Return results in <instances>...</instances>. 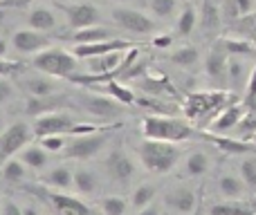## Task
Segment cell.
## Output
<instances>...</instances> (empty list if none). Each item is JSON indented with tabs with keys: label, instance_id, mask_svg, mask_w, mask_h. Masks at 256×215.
<instances>
[{
	"label": "cell",
	"instance_id": "obj_20",
	"mask_svg": "<svg viewBox=\"0 0 256 215\" xmlns=\"http://www.w3.org/2000/svg\"><path fill=\"white\" fill-rule=\"evenodd\" d=\"M18 159H20L30 171H40V168H45V164H48V150L40 144H30L20 150Z\"/></svg>",
	"mask_w": 256,
	"mask_h": 215
},
{
	"label": "cell",
	"instance_id": "obj_47",
	"mask_svg": "<svg viewBox=\"0 0 256 215\" xmlns=\"http://www.w3.org/2000/svg\"><path fill=\"white\" fill-rule=\"evenodd\" d=\"M137 215H160V209L155 207V204H148V207L140 209V213H137Z\"/></svg>",
	"mask_w": 256,
	"mask_h": 215
},
{
	"label": "cell",
	"instance_id": "obj_48",
	"mask_svg": "<svg viewBox=\"0 0 256 215\" xmlns=\"http://www.w3.org/2000/svg\"><path fill=\"white\" fill-rule=\"evenodd\" d=\"M7 54V43H4V38H0V58Z\"/></svg>",
	"mask_w": 256,
	"mask_h": 215
},
{
	"label": "cell",
	"instance_id": "obj_6",
	"mask_svg": "<svg viewBox=\"0 0 256 215\" xmlns=\"http://www.w3.org/2000/svg\"><path fill=\"white\" fill-rule=\"evenodd\" d=\"M34 137L32 126H27L25 121H16L9 128H4L0 135V162L9 157H16V153H20Z\"/></svg>",
	"mask_w": 256,
	"mask_h": 215
},
{
	"label": "cell",
	"instance_id": "obj_2",
	"mask_svg": "<svg viewBox=\"0 0 256 215\" xmlns=\"http://www.w3.org/2000/svg\"><path fill=\"white\" fill-rule=\"evenodd\" d=\"M142 132H144L146 139L180 144V141H186L194 135V128L184 119L168 117V114H150V117H146L142 121Z\"/></svg>",
	"mask_w": 256,
	"mask_h": 215
},
{
	"label": "cell",
	"instance_id": "obj_35",
	"mask_svg": "<svg viewBox=\"0 0 256 215\" xmlns=\"http://www.w3.org/2000/svg\"><path fill=\"white\" fill-rule=\"evenodd\" d=\"M104 88H106V94H110L112 99H117L122 106H130V103H135V94H132L130 90L122 88L115 79H110L108 83H104Z\"/></svg>",
	"mask_w": 256,
	"mask_h": 215
},
{
	"label": "cell",
	"instance_id": "obj_44",
	"mask_svg": "<svg viewBox=\"0 0 256 215\" xmlns=\"http://www.w3.org/2000/svg\"><path fill=\"white\" fill-rule=\"evenodd\" d=\"M254 97H256V65L252 67V74H250L248 88H245V94H243V106H245V103L252 101Z\"/></svg>",
	"mask_w": 256,
	"mask_h": 215
},
{
	"label": "cell",
	"instance_id": "obj_42",
	"mask_svg": "<svg viewBox=\"0 0 256 215\" xmlns=\"http://www.w3.org/2000/svg\"><path fill=\"white\" fill-rule=\"evenodd\" d=\"M25 70V65L18 61H4V58H0V76H9L14 74V72H20Z\"/></svg>",
	"mask_w": 256,
	"mask_h": 215
},
{
	"label": "cell",
	"instance_id": "obj_39",
	"mask_svg": "<svg viewBox=\"0 0 256 215\" xmlns=\"http://www.w3.org/2000/svg\"><path fill=\"white\" fill-rule=\"evenodd\" d=\"M38 144L43 146L48 153H63L66 148V135H48V137H40Z\"/></svg>",
	"mask_w": 256,
	"mask_h": 215
},
{
	"label": "cell",
	"instance_id": "obj_41",
	"mask_svg": "<svg viewBox=\"0 0 256 215\" xmlns=\"http://www.w3.org/2000/svg\"><path fill=\"white\" fill-rule=\"evenodd\" d=\"M218 148L227 150V153H234V155H240V153H248L250 146L248 144H238V141H232V139H216Z\"/></svg>",
	"mask_w": 256,
	"mask_h": 215
},
{
	"label": "cell",
	"instance_id": "obj_43",
	"mask_svg": "<svg viewBox=\"0 0 256 215\" xmlns=\"http://www.w3.org/2000/svg\"><path fill=\"white\" fill-rule=\"evenodd\" d=\"M12 97H14V85L9 83L7 76H0V106L7 103Z\"/></svg>",
	"mask_w": 256,
	"mask_h": 215
},
{
	"label": "cell",
	"instance_id": "obj_4",
	"mask_svg": "<svg viewBox=\"0 0 256 215\" xmlns=\"http://www.w3.org/2000/svg\"><path fill=\"white\" fill-rule=\"evenodd\" d=\"M117 126L110 128H99L94 132H86V135H76L70 144L63 148V155L68 159H92L97 153H102V148L106 146L108 132L115 130Z\"/></svg>",
	"mask_w": 256,
	"mask_h": 215
},
{
	"label": "cell",
	"instance_id": "obj_9",
	"mask_svg": "<svg viewBox=\"0 0 256 215\" xmlns=\"http://www.w3.org/2000/svg\"><path fill=\"white\" fill-rule=\"evenodd\" d=\"M227 101V94L222 90H216V92H194L186 99V114L191 119H200L207 112H214Z\"/></svg>",
	"mask_w": 256,
	"mask_h": 215
},
{
	"label": "cell",
	"instance_id": "obj_28",
	"mask_svg": "<svg viewBox=\"0 0 256 215\" xmlns=\"http://www.w3.org/2000/svg\"><path fill=\"white\" fill-rule=\"evenodd\" d=\"M168 61H171L173 65H178V67H184V70H189V67L198 65L200 54H198V49H196L194 45H184V47H178L176 52L168 54Z\"/></svg>",
	"mask_w": 256,
	"mask_h": 215
},
{
	"label": "cell",
	"instance_id": "obj_32",
	"mask_svg": "<svg viewBox=\"0 0 256 215\" xmlns=\"http://www.w3.org/2000/svg\"><path fill=\"white\" fill-rule=\"evenodd\" d=\"M202 27L207 31H212V29H218L220 27V22H222V11H220V7L218 4H214L212 0H204V4H202Z\"/></svg>",
	"mask_w": 256,
	"mask_h": 215
},
{
	"label": "cell",
	"instance_id": "obj_50",
	"mask_svg": "<svg viewBox=\"0 0 256 215\" xmlns=\"http://www.w3.org/2000/svg\"><path fill=\"white\" fill-rule=\"evenodd\" d=\"M22 213H25V215H38L36 209H22Z\"/></svg>",
	"mask_w": 256,
	"mask_h": 215
},
{
	"label": "cell",
	"instance_id": "obj_7",
	"mask_svg": "<svg viewBox=\"0 0 256 215\" xmlns=\"http://www.w3.org/2000/svg\"><path fill=\"white\" fill-rule=\"evenodd\" d=\"M58 9L66 13V20L72 29H86V27H94L102 20V13L94 4L90 2H72V4H63L56 2Z\"/></svg>",
	"mask_w": 256,
	"mask_h": 215
},
{
	"label": "cell",
	"instance_id": "obj_23",
	"mask_svg": "<svg viewBox=\"0 0 256 215\" xmlns=\"http://www.w3.org/2000/svg\"><path fill=\"white\" fill-rule=\"evenodd\" d=\"M58 103H61V99L56 94H52V97H30L25 103V112L30 117H40V114L54 112Z\"/></svg>",
	"mask_w": 256,
	"mask_h": 215
},
{
	"label": "cell",
	"instance_id": "obj_36",
	"mask_svg": "<svg viewBox=\"0 0 256 215\" xmlns=\"http://www.w3.org/2000/svg\"><path fill=\"white\" fill-rule=\"evenodd\" d=\"M148 4H150L153 16L160 18V20L171 18L173 13H176V9H178V0H148Z\"/></svg>",
	"mask_w": 256,
	"mask_h": 215
},
{
	"label": "cell",
	"instance_id": "obj_12",
	"mask_svg": "<svg viewBox=\"0 0 256 215\" xmlns=\"http://www.w3.org/2000/svg\"><path fill=\"white\" fill-rule=\"evenodd\" d=\"M132 43H128L124 38H108V40H97V43H79L74 45L72 54H74L79 61L92 56H102V54H110V52H126Z\"/></svg>",
	"mask_w": 256,
	"mask_h": 215
},
{
	"label": "cell",
	"instance_id": "obj_38",
	"mask_svg": "<svg viewBox=\"0 0 256 215\" xmlns=\"http://www.w3.org/2000/svg\"><path fill=\"white\" fill-rule=\"evenodd\" d=\"M240 180H243L245 189L256 191V159H245L240 164Z\"/></svg>",
	"mask_w": 256,
	"mask_h": 215
},
{
	"label": "cell",
	"instance_id": "obj_21",
	"mask_svg": "<svg viewBox=\"0 0 256 215\" xmlns=\"http://www.w3.org/2000/svg\"><path fill=\"white\" fill-rule=\"evenodd\" d=\"M218 191H220V195L227 200H238V198H243V193H245V184H243V180H240V175L227 173V175L218 177Z\"/></svg>",
	"mask_w": 256,
	"mask_h": 215
},
{
	"label": "cell",
	"instance_id": "obj_19",
	"mask_svg": "<svg viewBox=\"0 0 256 215\" xmlns=\"http://www.w3.org/2000/svg\"><path fill=\"white\" fill-rule=\"evenodd\" d=\"M54 76L43 74V76H27L22 81V88L30 92V97H52L58 92L56 83H54Z\"/></svg>",
	"mask_w": 256,
	"mask_h": 215
},
{
	"label": "cell",
	"instance_id": "obj_17",
	"mask_svg": "<svg viewBox=\"0 0 256 215\" xmlns=\"http://www.w3.org/2000/svg\"><path fill=\"white\" fill-rule=\"evenodd\" d=\"M88 67L92 74H112L117 76V70L124 63V52H110V54H102V56H92L86 58Z\"/></svg>",
	"mask_w": 256,
	"mask_h": 215
},
{
	"label": "cell",
	"instance_id": "obj_10",
	"mask_svg": "<svg viewBox=\"0 0 256 215\" xmlns=\"http://www.w3.org/2000/svg\"><path fill=\"white\" fill-rule=\"evenodd\" d=\"M12 45L20 54H38L43 49L52 47V40H50V36H45V31L30 27V29H18L12 36Z\"/></svg>",
	"mask_w": 256,
	"mask_h": 215
},
{
	"label": "cell",
	"instance_id": "obj_31",
	"mask_svg": "<svg viewBox=\"0 0 256 215\" xmlns=\"http://www.w3.org/2000/svg\"><path fill=\"white\" fill-rule=\"evenodd\" d=\"M74 189L81 195H92L97 191V175L88 168H76L74 171Z\"/></svg>",
	"mask_w": 256,
	"mask_h": 215
},
{
	"label": "cell",
	"instance_id": "obj_14",
	"mask_svg": "<svg viewBox=\"0 0 256 215\" xmlns=\"http://www.w3.org/2000/svg\"><path fill=\"white\" fill-rule=\"evenodd\" d=\"M43 198H45V202L54 209L56 215H92V211L88 209V204H84L76 198H70V195L45 191Z\"/></svg>",
	"mask_w": 256,
	"mask_h": 215
},
{
	"label": "cell",
	"instance_id": "obj_40",
	"mask_svg": "<svg viewBox=\"0 0 256 215\" xmlns=\"http://www.w3.org/2000/svg\"><path fill=\"white\" fill-rule=\"evenodd\" d=\"M238 130L243 137H252L256 135V112H250V114H243V119H240L238 123Z\"/></svg>",
	"mask_w": 256,
	"mask_h": 215
},
{
	"label": "cell",
	"instance_id": "obj_24",
	"mask_svg": "<svg viewBox=\"0 0 256 215\" xmlns=\"http://www.w3.org/2000/svg\"><path fill=\"white\" fill-rule=\"evenodd\" d=\"M27 20H30L32 29L50 31V29L56 27V13H54L52 9H48V7H36V9H32V13H30Z\"/></svg>",
	"mask_w": 256,
	"mask_h": 215
},
{
	"label": "cell",
	"instance_id": "obj_55",
	"mask_svg": "<svg viewBox=\"0 0 256 215\" xmlns=\"http://www.w3.org/2000/svg\"><path fill=\"white\" fill-rule=\"evenodd\" d=\"M0 2H2V0H0Z\"/></svg>",
	"mask_w": 256,
	"mask_h": 215
},
{
	"label": "cell",
	"instance_id": "obj_29",
	"mask_svg": "<svg viewBox=\"0 0 256 215\" xmlns=\"http://www.w3.org/2000/svg\"><path fill=\"white\" fill-rule=\"evenodd\" d=\"M209 215H254L248 202H238V200H230V202L214 204L209 209Z\"/></svg>",
	"mask_w": 256,
	"mask_h": 215
},
{
	"label": "cell",
	"instance_id": "obj_54",
	"mask_svg": "<svg viewBox=\"0 0 256 215\" xmlns=\"http://www.w3.org/2000/svg\"><path fill=\"white\" fill-rule=\"evenodd\" d=\"M56 2H61V0H56Z\"/></svg>",
	"mask_w": 256,
	"mask_h": 215
},
{
	"label": "cell",
	"instance_id": "obj_26",
	"mask_svg": "<svg viewBox=\"0 0 256 215\" xmlns=\"http://www.w3.org/2000/svg\"><path fill=\"white\" fill-rule=\"evenodd\" d=\"M216 43L220 45L230 56H252V54H256L254 43H250V40H245V38H218Z\"/></svg>",
	"mask_w": 256,
	"mask_h": 215
},
{
	"label": "cell",
	"instance_id": "obj_37",
	"mask_svg": "<svg viewBox=\"0 0 256 215\" xmlns=\"http://www.w3.org/2000/svg\"><path fill=\"white\" fill-rule=\"evenodd\" d=\"M102 211L104 215H126V200L117 198V195H108L102 200Z\"/></svg>",
	"mask_w": 256,
	"mask_h": 215
},
{
	"label": "cell",
	"instance_id": "obj_51",
	"mask_svg": "<svg viewBox=\"0 0 256 215\" xmlns=\"http://www.w3.org/2000/svg\"><path fill=\"white\" fill-rule=\"evenodd\" d=\"M2 130H4V119H2V114H0V135H2Z\"/></svg>",
	"mask_w": 256,
	"mask_h": 215
},
{
	"label": "cell",
	"instance_id": "obj_27",
	"mask_svg": "<svg viewBox=\"0 0 256 215\" xmlns=\"http://www.w3.org/2000/svg\"><path fill=\"white\" fill-rule=\"evenodd\" d=\"M2 180L9 182V184H20L27 177V166L20 162L18 157H9L2 162Z\"/></svg>",
	"mask_w": 256,
	"mask_h": 215
},
{
	"label": "cell",
	"instance_id": "obj_11",
	"mask_svg": "<svg viewBox=\"0 0 256 215\" xmlns=\"http://www.w3.org/2000/svg\"><path fill=\"white\" fill-rule=\"evenodd\" d=\"M227 61H230V54L218 43H214V47L209 49L207 58H204V74L216 88L227 85Z\"/></svg>",
	"mask_w": 256,
	"mask_h": 215
},
{
	"label": "cell",
	"instance_id": "obj_18",
	"mask_svg": "<svg viewBox=\"0 0 256 215\" xmlns=\"http://www.w3.org/2000/svg\"><path fill=\"white\" fill-rule=\"evenodd\" d=\"M243 112H245L243 103H240V106H227L216 119H214L212 130L218 132V135H220V132H230L232 128H236L240 123V119H243Z\"/></svg>",
	"mask_w": 256,
	"mask_h": 215
},
{
	"label": "cell",
	"instance_id": "obj_46",
	"mask_svg": "<svg viewBox=\"0 0 256 215\" xmlns=\"http://www.w3.org/2000/svg\"><path fill=\"white\" fill-rule=\"evenodd\" d=\"M153 45L155 47H168L171 45V36H158V38H153Z\"/></svg>",
	"mask_w": 256,
	"mask_h": 215
},
{
	"label": "cell",
	"instance_id": "obj_49",
	"mask_svg": "<svg viewBox=\"0 0 256 215\" xmlns=\"http://www.w3.org/2000/svg\"><path fill=\"white\" fill-rule=\"evenodd\" d=\"M248 204H250V209H252V213L256 215V195H252V198H250Z\"/></svg>",
	"mask_w": 256,
	"mask_h": 215
},
{
	"label": "cell",
	"instance_id": "obj_45",
	"mask_svg": "<svg viewBox=\"0 0 256 215\" xmlns=\"http://www.w3.org/2000/svg\"><path fill=\"white\" fill-rule=\"evenodd\" d=\"M2 215H25V213H22V209H20V207H16L14 202H4Z\"/></svg>",
	"mask_w": 256,
	"mask_h": 215
},
{
	"label": "cell",
	"instance_id": "obj_16",
	"mask_svg": "<svg viewBox=\"0 0 256 215\" xmlns=\"http://www.w3.org/2000/svg\"><path fill=\"white\" fill-rule=\"evenodd\" d=\"M250 67L245 61H240V56H230L227 61V88L232 92H240V90L248 88L250 81Z\"/></svg>",
	"mask_w": 256,
	"mask_h": 215
},
{
	"label": "cell",
	"instance_id": "obj_52",
	"mask_svg": "<svg viewBox=\"0 0 256 215\" xmlns=\"http://www.w3.org/2000/svg\"><path fill=\"white\" fill-rule=\"evenodd\" d=\"M115 2H128V0H115Z\"/></svg>",
	"mask_w": 256,
	"mask_h": 215
},
{
	"label": "cell",
	"instance_id": "obj_25",
	"mask_svg": "<svg viewBox=\"0 0 256 215\" xmlns=\"http://www.w3.org/2000/svg\"><path fill=\"white\" fill-rule=\"evenodd\" d=\"M70 38L79 45V43H97V40L115 38V34L102 25H94V27H86V29H74V34H72Z\"/></svg>",
	"mask_w": 256,
	"mask_h": 215
},
{
	"label": "cell",
	"instance_id": "obj_3",
	"mask_svg": "<svg viewBox=\"0 0 256 215\" xmlns=\"http://www.w3.org/2000/svg\"><path fill=\"white\" fill-rule=\"evenodd\" d=\"M76 61H79V58H76L74 54L66 52V49L48 47V49H43V52L36 54L34 61H32V65H34L38 72H43V74L68 79L70 74H74Z\"/></svg>",
	"mask_w": 256,
	"mask_h": 215
},
{
	"label": "cell",
	"instance_id": "obj_13",
	"mask_svg": "<svg viewBox=\"0 0 256 215\" xmlns=\"http://www.w3.org/2000/svg\"><path fill=\"white\" fill-rule=\"evenodd\" d=\"M106 171L110 175V180L120 182V184H128L135 177L137 168H135V162L128 157L124 150H112L106 157Z\"/></svg>",
	"mask_w": 256,
	"mask_h": 215
},
{
	"label": "cell",
	"instance_id": "obj_33",
	"mask_svg": "<svg viewBox=\"0 0 256 215\" xmlns=\"http://www.w3.org/2000/svg\"><path fill=\"white\" fill-rule=\"evenodd\" d=\"M196 22H198V13H196V9L191 7V4H186L184 9L180 11V16H178V34L180 36H189L191 31L196 29Z\"/></svg>",
	"mask_w": 256,
	"mask_h": 215
},
{
	"label": "cell",
	"instance_id": "obj_15",
	"mask_svg": "<svg viewBox=\"0 0 256 215\" xmlns=\"http://www.w3.org/2000/svg\"><path fill=\"white\" fill-rule=\"evenodd\" d=\"M164 204H166L173 213L189 215V213H194L196 204H198V198H196V193L189 186H176V189H171L164 195Z\"/></svg>",
	"mask_w": 256,
	"mask_h": 215
},
{
	"label": "cell",
	"instance_id": "obj_5",
	"mask_svg": "<svg viewBox=\"0 0 256 215\" xmlns=\"http://www.w3.org/2000/svg\"><path fill=\"white\" fill-rule=\"evenodd\" d=\"M110 18L112 22H115L120 29L124 31H130V34H153L155 31V20L150 16H146L144 11H140V9H132V7H124V4H120V7H115L110 11Z\"/></svg>",
	"mask_w": 256,
	"mask_h": 215
},
{
	"label": "cell",
	"instance_id": "obj_34",
	"mask_svg": "<svg viewBox=\"0 0 256 215\" xmlns=\"http://www.w3.org/2000/svg\"><path fill=\"white\" fill-rule=\"evenodd\" d=\"M155 186L153 184H142V186H137L135 189V193H132V207L140 211V209H144V207H148V204H153V200H155Z\"/></svg>",
	"mask_w": 256,
	"mask_h": 215
},
{
	"label": "cell",
	"instance_id": "obj_1",
	"mask_svg": "<svg viewBox=\"0 0 256 215\" xmlns=\"http://www.w3.org/2000/svg\"><path fill=\"white\" fill-rule=\"evenodd\" d=\"M137 155H140V162L146 171L155 173V175H164V173L173 171L178 166V162L182 157V150L173 141L144 139Z\"/></svg>",
	"mask_w": 256,
	"mask_h": 215
},
{
	"label": "cell",
	"instance_id": "obj_53",
	"mask_svg": "<svg viewBox=\"0 0 256 215\" xmlns=\"http://www.w3.org/2000/svg\"><path fill=\"white\" fill-rule=\"evenodd\" d=\"M254 141H256V135H254Z\"/></svg>",
	"mask_w": 256,
	"mask_h": 215
},
{
	"label": "cell",
	"instance_id": "obj_30",
	"mask_svg": "<svg viewBox=\"0 0 256 215\" xmlns=\"http://www.w3.org/2000/svg\"><path fill=\"white\" fill-rule=\"evenodd\" d=\"M207 171H209V157H207L204 153L196 150V153H191L189 157H186V162H184V173H186L189 177H202Z\"/></svg>",
	"mask_w": 256,
	"mask_h": 215
},
{
	"label": "cell",
	"instance_id": "obj_22",
	"mask_svg": "<svg viewBox=\"0 0 256 215\" xmlns=\"http://www.w3.org/2000/svg\"><path fill=\"white\" fill-rule=\"evenodd\" d=\"M43 184L52 186V189H58V191H68L70 186H74V171H70V168H66V166H58L43 177Z\"/></svg>",
	"mask_w": 256,
	"mask_h": 215
},
{
	"label": "cell",
	"instance_id": "obj_8",
	"mask_svg": "<svg viewBox=\"0 0 256 215\" xmlns=\"http://www.w3.org/2000/svg\"><path fill=\"white\" fill-rule=\"evenodd\" d=\"M79 103L86 112L94 114L99 119H115L122 114V103L112 99L110 94H92V92H81Z\"/></svg>",
	"mask_w": 256,
	"mask_h": 215
}]
</instances>
